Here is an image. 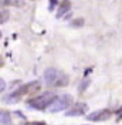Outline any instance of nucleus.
Instances as JSON below:
<instances>
[{
  "label": "nucleus",
  "instance_id": "obj_2",
  "mask_svg": "<svg viewBox=\"0 0 122 125\" xmlns=\"http://www.w3.org/2000/svg\"><path fill=\"white\" fill-rule=\"evenodd\" d=\"M72 104V95L70 94H64L60 97H55L53 104L50 105V112H61V111H67Z\"/></svg>",
  "mask_w": 122,
  "mask_h": 125
},
{
  "label": "nucleus",
  "instance_id": "obj_1",
  "mask_svg": "<svg viewBox=\"0 0 122 125\" xmlns=\"http://www.w3.org/2000/svg\"><path fill=\"white\" fill-rule=\"evenodd\" d=\"M54 100H55V94L51 93V91H46V93L40 94V95L34 97V98H30L27 101V105H30L31 108H34V109L43 111L47 107H50Z\"/></svg>",
  "mask_w": 122,
  "mask_h": 125
},
{
  "label": "nucleus",
  "instance_id": "obj_6",
  "mask_svg": "<svg viewBox=\"0 0 122 125\" xmlns=\"http://www.w3.org/2000/svg\"><path fill=\"white\" fill-rule=\"evenodd\" d=\"M40 83L38 81H33V83H29V84H24L23 87H20L21 90V94H27V95H34V94L40 91Z\"/></svg>",
  "mask_w": 122,
  "mask_h": 125
},
{
  "label": "nucleus",
  "instance_id": "obj_12",
  "mask_svg": "<svg viewBox=\"0 0 122 125\" xmlns=\"http://www.w3.org/2000/svg\"><path fill=\"white\" fill-rule=\"evenodd\" d=\"M7 20H9V11L7 10H1V9H0V24L6 23Z\"/></svg>",
  "mask_w": 122,
  "mask_h": 125
},
{
  "label": "nucleus",
  "instance_id": "obj_18",
  "mask_svg": "<svg viewBox=\"0 0 122 125\" xmlns=\"http://www.w3.org/2000/svg\"><path fill=\"white\" fill-rule=\"evenodd\" d=\"M3 64H4V61H3V57H1V55H0V68H1V67H3Z\"/></svg>",
  "mask_w": 122,
  "mask_h": 125
},
{
  "label": "nucleus",
  "instance_id": "obj_13",
  "mask_svg": "<svg viewBox=\"0 0 122 125\" xmlns=\"http://www.w3.org/2000/svg\"><path fill=\"white\" fill-rule=\"evenodd\" d=\"M50 1V4H48V10L50 11H53L54 10V7L57 6V3H58V0H48Z\"/></svg>",
  "mask_w": 122,
  "mask_h": 125
},
{
  "label": "nucleus",
  "instance_id": "obj_7",
  "mask_svg": "<svg viewBox=\"0 0 122 125\" xmlns=\"http://www.w3.org/2000/svg\"><path fill=\"white\" fill-rule=\"evenodd\" d=\"M70 9H71V1L70 0H62L60 4H58V10H57V19H62L65 14H68Z\"/></svg>",
  "mask_w": 122,
  "mask_h": 125
},
{
  "label": "nucleus",
  "instance_id": "obj_4",
  "mask_svg": "<svg viewBox=\"0 0 122 125\" xmlns=\"http://www.w3.org/2000/svg\"><path fill=\"white\" fill-rule=\"evenodd\" d=\"M87 108H88V107H87L85 102H77L74 107H71L70 109L65 111V115H67V117H78V115L85 114Z\"/></svg>",
  "mask_w": 122,
  "mask_h": 125
},
{
  "label": "nucleus",
  "instance_id": "obj_3",
  "mask_svg": "<svg viewBox=\"0 0 122 125\" xmlns=\"http://www.w3.org/2000/svg\"><path fill=\"white\" fill-rule=\"evenodd\" d=\"M111 117H112V111L111 109H99V111H94L91 114H88L87 119L92 121V122H99V121H107Z\"/></svg>",
  "mask_w": 122,
  "mask_h": 125
},
{
  "label": "nucleus",
  "instance_id": "obj_19",
  "mask_svg": "<svg viewBox=\"0 0 122 125\" xmlns=\"http://www.w3.org/2000/svg\"><path fill=\"white\" fill-rule=\"evenodd\" d=\"M118 117H119V119H122V108L119 109V112H118Z\"/></svg>",
  "mask_w": 122,
  "mask_h": 125
},
{
  "label": "nucleus",
  "instance_id": "obj_8",
  "mask_svg": "<svg viewBox=\"0 0 122 125\" xmlns=\"http://www.w3.org/2000/svg\"><path fill=\"white\" fill-rule=\"evenodd\" d=\"M21 90L19 88V90H16L13 93H10L9 95L6 97H3V102H6V104H16V102H19L21 100Z\"/></svg>",
  "mask_w": 122,
  "mask_h": 125
},
{
  "label": "nucleus",
  "instance_id": "obj_15",
  "mask_svg": "<svg viewBox=\"0 0 122 125\" xmlns=\"http://www.w3.org/2000/svg\"><path fill=\"white\" fill-rule=\"evenodd\" d=\"M4 88H6V81L3 78H0V93L4 91Z\"/></svg>",
  "mask_w": 122,
  "mask_h": 125
},
{
  "label": "nucleus",
  "instance_id": "obj_11",
  "mask_svg": "<svg viewBox=\"0 0 122 125\" xmlns=\"http://www.w3.org/2000/svg\"><path fill=\"white\" fill-rule=\"evenodd\" d=\"M68 84V77L67 75H64V74H60V77L57 80V83H55V85L57 87H64Z\"/></svg>",
  "mask_w": 122,
  "mask_h": 125
},
{
  "label": "nucleus",
  "instance_id": "obj_16",
  "mask_svg": "<svg viewBox=\"0 0 122 125\" xmlns=\"http://www.w3.org/2000/svg\"><path fill=\"white\" fill-rule=\"evenodd\" d=\"M88 84H90V80H88V81H87V80H85L84 83H82V87H81V88H80V91H84V90H85V87L88 85Z\"/></svg>",
  "mask_w": 122,
  "mask_h": 125
},
{
  "label": "nucleus",
  "instance_id": "obj_10",
  "mask_svg": "<svg viewBox=\"0 0 122 125\" xmlns=\"http://www.w3.org/2000/svg\"><path fill=\"white\" fill-rule=\"evenodd\" d=\"M84 24H85V20L82 17H78V19H74V20L70 21V27H72V29H80V27H84Z\"/></svg>",
  "mask_w": 122,
  "mask_h": 125
},
{
  "label": "nucleus",
  "instance_id": "obj_20",
  "mask_svg": "<svg viewBox=\"0 0 122 125\" xmlns=\"http://www.w3.org/2000/svg\"><path fill=\"white\" fill-rule=\"evenodd\" d=\"M0 39H1V31H0Z\"/></svg>",
  "mask_w": 122,
  "mask_h": 125
},
{
  "label": "nucleus",
  "instance_id": "obj_9",
  "mask_svg": "<svg viewBox=\"0 0 122 125\" xmlns=\"http://www.w3.org/2000/svg\"><path fill=\"white\" fill-rule=\"evenodd\" d=\"M0 125H11V114L9 111H0Z\"/></svg>",
  "mask_w": 122,
  "mask_h": 125
},
{
  "label": "nucleus",
  "instance_id": "obj_17",
  "mask_svg": "<svg viewBox=\"0 0 122 125\" xmlns=\"http://www.w3.org/2000/svg\"><path fill=\"white\" fill-rule=\"evenodd\" d=\"M30 125H47L46 122H38V121H36V122H31Z\"/></svg>",
  "mask_w": 122,
  "mask_h": 125
},
{
  "label": "nucleus",
  "instance_id": "obj_5",
  "mask_svg": "<svg viewBox=\"0 0 122 125\" xmlns=\"http://www.w3.org/2000/svg\"><path fill=\"white\" fill-rule=\"evenodd\" d=\"M58 77H60V73L55 68H47L44 71V81H46L47 85H55Z\"/></svg>",
  "mask_w": 122,
  "mask_h": 125
},
{
  "label": "nucleus",
  "instance_id": "obj_14",
  "mask_svg": "<svg viewBox=\"0 0 122 125\" xmlns=\"http://www.w3.org/2000/svg\"><path fill=\"white\" fill-rule=\"evenodd\" d=\"M10 3H17L16 0H0V6H9Z\"/></svg>",
  "mask_w": 122,
  "mask_h": 125
}]
</instances>
